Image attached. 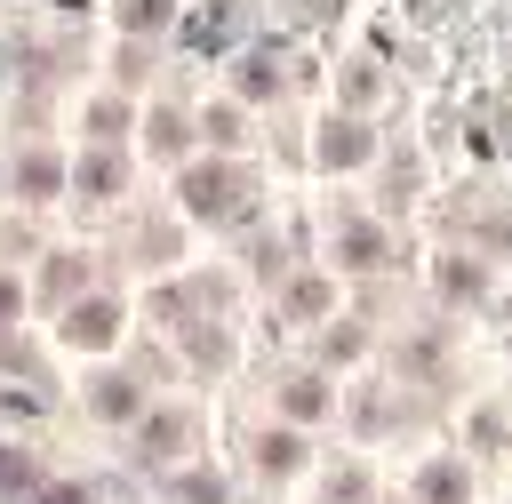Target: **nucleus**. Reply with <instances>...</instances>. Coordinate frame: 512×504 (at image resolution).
<instances>
[{
    "label": "nucleus",
    "mask_w": 512,
    "mask_h": 504,
    "mask_svg": "<svg viewBox=\"0 0 512 504\" xmlns=\"http://www.w3.org/2000/svg\"><path fill=\"white\" fill-rule=\"evenodd\" d=\"M184 208L192 216H240V176L232 168H192L184 176Z\"/></svg>",
    "instance_id": "f257e3e1"
},
{
    "label": "nucleus",
    "mask_w": 512,
    "mask_h": 504,
    "mask_svg": "<svg viewBox=\"0 0 512 504\" xmlns=\"http://www.w3.org/2000/svg\"><path fill=\"white\" fill-rule=\"evenodd\" d=\"M64 336H72V344H88V352H96V344H112V304H72V312H64Z\"/></svg>",
    "instance_id": "f03ea898"
},
{
    "label": "nucleus",
    "mask_w": 512,
    "mask_h": 504,
    "mask_svg": "<svg viewBox=\"0 0 512 504\" xmlns=\"http://www.w3.org/2000/svg\"><path fill=\"white\" fill-rule=\"evenodd\" d=\"M360 152H368V136H360L352 120H328V128H320V160H328V168H352Z\"/></svg>",
    "instance_id": "7ed1b4c3"
},
{
    "label": "nucleus",
    "mask_w": 512,
    "mask_h": 504,
    "mask_svg": "<svg viewBox=\"0 0 512 504\" xmlns=\"http://www.w3.org/2000/svg\"><path fill=\"white\" fill-rule=\"evenodd\" d=\"M424 496H432V504H464V472H456V464H432V472H424Z\"/></svg>",
    "instance_id": "20e7f679"
},
{
    "label": "nucleus",
    "mask_w": 512,
    "mask_h": 504,
    "mask_svg": "<svg viewBox=\"0 0 512 504\" xmlns=\"http://www.w3.org/2000/svg\"><path fill=\"white\" fill-rule=\"evenodd\" d=\"M16 184H24V192H56V160H40V152H32V160L16 168Z\"/></svg>",
    "instance_id": "39448f33"
},
{
    "label": "nucleus",
    "mask_w": 512,
    "mask_h": 504,
    "mask_svg": "<svg viewBox=\"0 0 512 504\" xmlns=\"http://www.w3.org/2000/svg\"><path fill=\"white\" fill-rule=\"evenodd\" d=\"M120 184V160H80V192H112Z\"/></svg>",
    "instance_id": "423d86ee"
},
{
    "label": "nucleus",
    "mask_w": 512,
    "mask_h": 504,
    "mask_svg": "<svg viewBox=\"0 0 512 504\" xmlns=\"http://www.w3.org/2000/svg\"><path fill=\"white\" fill-rule=\"evenodd\" d=\"M296 456H304V448H296V432H272V440H264V464H272V472H288Z\"/></svg>",
    "instance_id": "0eeeda50"
},
{
    "label": "nucleus",
    "mask_w": 512,
    "mask_h": 504,
    "mask_svg": "<svg viewBox=\"0 0 512 504\" xmlns=\"http://www.w3.org/2000/svg\"><path fill=\"white\" fill-rule=\"evenodd\" d=\"M240 96H272V64H264V56L240 64Z\"/></svg>",
    "instance_id": "6e6552de"
},
{
    "label": "nucleus",
    "mask_w": 512,
    "mask_h": 504,
    "mask_svg": "<svg viewBox=\"0 0 512 504\" xmlns=\"http://www.w3.org/2000/svg\"><path fill=\"white\" fill-rule=\"evenodd\" d=\"M96 408H104V416H128L136 392H128V384H96Z\"/></svg>",
    "instance_id": "1a4fd4ad"
},
{
    "label": "nucleus",
    "mask_w": 512,
    "mask_h": 504,
    "mask_svg": "<svg viewBox=\"0 0 512 504\" xmlns=\"http://www.w3.org/2000/svg\"><path fill=\"white\" fill-rule=\"evenodd\" d=\"M288 416H320V384H312V376L288 384Z\"/></svg>",
    "instance_id": "9d476101"
},
{
    "label": "nucleus",
    "mask_w": 512,
    "mask_h": 504,
    "mask_svg": "<svg viewBox=\"0 0 512 504\" xmlns=\"http://www.w3.org/2000/svg\"><path fill=\"white\" fill-rule=\"evenodd\" d=\"M24 480H32V464L8 448V456H0V496H8V488H24Z\"/></svg>",
    "instance_id": "9b49d317"
},
{
    "label": "nucleus",
    "mask_w": 512,
    "mask_h": 504,
    "mask_svg": "<svg viewBox=\"0 0 512 504\" xmlns=\"http://www.w3.org/2000/svg\"><path fill=\"white\" fill-rule=\"evenodd\" d=\"M120 16H128V24H160V16H168V8H160V0H128V8H120Z\"/></svg>",
    "instance_id": "f8f14e48"
},
{
    "label": "nucleus",
    "mask_w": 512,
    "mask_h": 504,
    "mask_svg": "<svg viewBox=\"0 0 512 504\" xmlns=\"http://www.w3.org/2000/svg\"><path fill=\"white\" fill-rule=\"evenodd\" d=\"M184 496H192V504H224V488H216V480H184Z\"/></svg>",
    "instance_id": "ddd939ff"
},
{
    "label": "nucleus",
    "mask_w": 512,
    "mask_h": 504,
    "mask_svg": "<svg viewBox=\"0 0 512 504\" xmlns=\"http://www.w3.org/2000/svg\"><path fill=\"white\" fill-rule=\"evenodd\" d=\"M40 504H88V488H48Z\"/></svg>",
    "instance_id": "4468645a"
},
{
    "label": "nucleus",
    "mask_w": 512,
    "mask_h": 504,
    "mask_svg": "<svg viewBox=\"0 0 512 504\" xmlns=\"http://www.w3.org/2000/svg\"><path fill=\"white\" fill-rule=\"evenodd\" d=\"M8 312H16V280H0V320H8Z\"/></svg>",
    "instance_id": "2eb2a0df"
}]
</instances>
